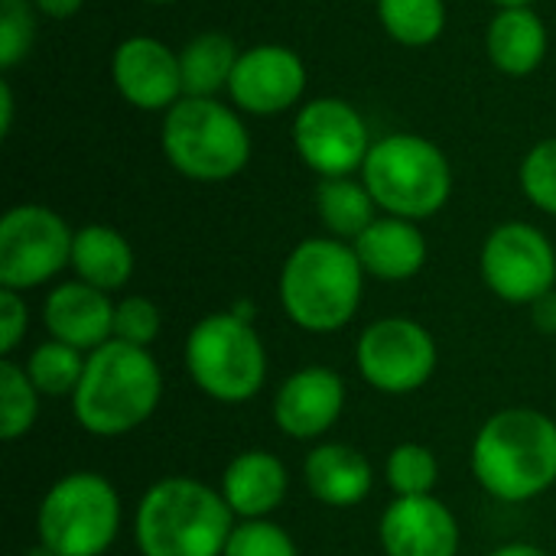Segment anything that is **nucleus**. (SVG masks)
<instances>
[{
  "mask_svg": "<svg viewBox=\"0 0 556 556\" xmlns=\"http://www.w3.org/2000/svg\"><path fill=\"white\" fill-rule=\"evenodd\" d=\"M163 401V371L150 349L104 342L88 352L81 381L72 394L75 424L98 440H117L140 430Z\"/></svg>",
  "mask_w": 556,
  "mask_h": 556,
  "instance_id": "1",
  "label": "nucleus"
},
{
  "mask_svg": "<svg viewBox=\"0 0 556 556\" xmlns=\"http://www.w3.org/2000/svg\"><path fill=\"white\" fill-rule=\"evenodd\" d=\"M472 476L485 495L525 505L556 485V420L534 407L492 414L472 440Z\"/></svg>",
  "mask_w": 556,
  "mask_h": 556,
  "instance_id": "2",
  "label": "nucleus"
},
{
  "mask_svg": "<svg viewBox=\"0 0 556 556\" xmlns=\"http://www.w3.org/2000/svg\"><path fill=\"white\" fill-rule=\"evenodd\" d=\"M235 528L222 492L192 476L153 482L134 511L140 556H222Z\"/></svg>",
  "mask_w": 556,
  "mask_h": 556,
  "instance_id": "3",
  "label": "nucleus"
},
{
  "mask_svg": "<svg viewBox=\"0 0 556 556\" xmlns=\"http://www.w3.org/2000/svg\"><path fill=\"white\" fill-rule=\"evenodd\" d=\"M365 290V267L352 244L339 238L300 241L280 270V306L287 319L309 336H332L345 329Z\"/></svg>",
  "mask_w": 556,
  "mask_h": 556,
  "instance_id": "4",
  "label": "nucleus"
},
{
  "mask_svg": "<svg viewBox=\"0 0 556 556\" xmlns=\"http://www.w3.org/2000/svg\"><path fill=\"white\" fill-rule=\"evenodd\" d=\"M124 525L117 489L101 472H68L49 485L36 508L39 547L52 556H104Z\"/></svg>",
  "mask_w": 556,
  "mask_h": 556,
  "instance_id": "5",
  "label": "nucleus"
},
{
  "mask_svg": "<svg viewBox=\"0 0 556 556\" xmlns=\"http://www.w3.org/2000/svg\"><path fill=\"white\" fill-rule=\"evenodd\" d=\"M186 371L208 401L248 404L267 384L264 339L231 309L202 316L186 339Z\"/></svg>",
  "mask_w": 556,
  "mask_h": 556,
  "instance_id": "6",
  "label": "nucleus"
},
{
  "mask_svg": "<svg viewBox=\"0 0 556 556\" xmlns=\"http://www.w3.org/2000/svg\"><path fill=\"white\" fill-rule=\"evenodd\" d=\"M362 169L375 205L394 218H430L453 192V173L443 150L414 134H394L371 143Z\"/></svg>",
  "mask_w": 556,
  "mask_h": 556,
  "instance_id": "7",
  "label": "nucleus"
},
{
  "mask_svg": "<svg viewBox=\"0 0 556 556\" xmlns=\"http://www.w3.org/2000/svg\"><path fill=\"white\" fill-rule=\"evenodd\" d=\"M163 150L169 163L195 182H225L244 169L251 137L231 108L212 98H182L166 111Z\"/></svg>",
  "mask_w": 556,
  "mask_h": 556,
  "instance_id": "8",
  "label": "nucleus"
},
{
  "mask_svg": "<svg viewBox=\"0 0 556 556\" xmlns=\"http://www.w3.org/2000/svg\"><path fill=\"white\" fill-rule=\"evenodd\" d=\"M440 349L433 332L410 316H384L365 326L355 345V368L381 394H414L437 375Z\"/></svg>",
  "mask_w": 556,
  "mask_h": 556,
  "instance_id": "9",
  "label": "nucleus"
},
{
  "mask_svg": "<svg viewBox=\"0 0 556 556\" xmlns=\"http://www.w3.org/2000/svg\"><path fill=\"white\" fill-rule=\"evenodd\" d=\"M75 235L46 205H16L0 218V287L26 293L72 267Z\"/></svg>",
  "mask_w": 556,
  "mask_h": 556,
  "instance_id": "10",
  "label": "nucleus"
},
{
  "mask_svg": "<svg viewBox=\"0 0 556 556\" xmlns=\"http://www.w3.org/2000/svg\"><path fill=\"white\" fill-rule=\"evenodd\" d=\"M482 280L511 306H534L556 287V251L551 238L525 222L498 225L482 244Z\"/></svg>",
  "mask_w": 556,
  "mask_h": 556,
  "instance_id": "11",
  "label": "nucleus"
},
{
  "mask_svg": "<svg viewBox=\"0 0 556 556\" xmlns=\"http://www.w3.org/2000/svg\"><path fill=\"white\" fill-rule=\"evenodd\" d=\"M293 140L303 163L323 179L355 173L358 166H365V156L371 150L362 114L339 98L309 101L293 124Z\"/></svg>",
  "mask_w": 556,
  "mask_h": 556,
  "instance_id": "12",
  "label": "nucleus"
},
{
  "mask_svg": "<svg viewBox=\"0 0 556 556\" xmlns=\"http://www.w3.org/2000/svg\"><path fill=\"white\" fill-rule=\"evenodd\" d=\"M345 381L339 371L326 365H306L296 368L274 394L270 417L274 427L300 443L323 440L345 410Z\"/></svg>",
  "mask_w": 556,
  "mask_h": 556,
  "instance_id": "13",
  "label": "nucleus"
},
{
  "mask_svg": "<svg viewBox=\"0 0 556 556\" xmlns=\"http://www.w3.org/2000/svg\"><path fill=\"white\" fill-rule=\"evenodd\" d=\"M384 556H456L463 534L456 515L433 495L394 498L378 521Z\"/></svg>",
  "mask_w": 556,
  "mask_h": 556,
  "instance_id": "14",
  "label": "nucleus"
},
{
  "mask_svg": "<svg viewBox=\"0 0 556 556\" xmlns=\"http://www.w3.org/2000/svg\"><path fill=\"white\" fill-rule=\"evenodd\" d=\"M306 88V68L287 46H254L241 52L231 72V98L251 114H277L300 101Z\"/></svg>",
  "mask_w": 556,
  "mask_h": 556,
  "instance_id": "15",
  "label": "nucleus"
},
{
  "mask_svg": "<svg viewBox=\"0 0 556 556\" xmlns=\"http://www.w3.org/2000/svg\"><path fill=\"white\" fill-rule=\"evenodd\" d=\"M114 85L140 111H169L182 91L179 55L150 36L124 39L114 52Z\"/></svg>",
  "mask_w": 556,
  "mask_h": 556,
  "instance_id": "16",
  "label": "nucleus"
},
{
  "mask_svg": "<svg viewBox=\"0 0 556 556\" xmlns=\"http://www.w3.org/2000/svg\"><path fill=\"white\" fill-rule=\"evenodd\" d=\"M42 329L49 339L88 355L114 339V303L104 290L81 280L59 283L42 300Z\"/></svg>",
  "mask_w": 556,
  "mask_h": 556,
  "instance_id": "17",
  "label": "nucleus"
},
{
  "mask_svg": "<svg viewBox=\"0 0 556 556\" xmlns=\"http://www.w3.org/2000/svg\"><path fill=\"white\" fill-rule=\"evenodd\" d=\"M218 492L238 521H264L287 502L290 472L280 456L244 450L225 466Z\"/></svg>",
  "mask_w": 556,
  "mask_h": 556,
  "instance_id": "18",
  "label": "nucleus"
},
{
  "mask_svg": "<svg viewBox=\"0 0 556 556\" xmlns=\"http://www.w3.org/2000/svg\"><path fill=\"white\" fill-rule=\"evenodd\" d=\"M303 485L326 508H355L375 489V469L349 443H319L303 459Z\"/></svg>",
  "mask_w": 556,
  "mask_h": 556,
  "instance_id": "19",
  "label": "nucleus"
},
{
  "mask_svg": "<svg viewBox=\"0 0 556 556\" xmlns=\"http://www.w3.org/2000/svg\"><path fill=\"white\" fill-rule=\"evenodd\" d=\"M362 267L375 280L401 283L424 270L427 264V238L407 218H375L355 241H352Z\"/></svg>",
  "mask_w": 556,
  "mask_h": 556,
  "instance_id": "20",
  "label": "nucleus"
},
{
  "mask_svg": "<svg viewBox=\"0 0 556 556\" xmlns=\"http://www.w3.org/2000/svg\"><path fill=\"white\" fill-rule=\"evenodd\" d=\"M72 270L75 280L114 293L134 274V251L121 231L108 225H85L72 241Z\"/></svg>",
  "mask_w": 556,
  "mask_h": 556,
  "instance_id": "21",
  "label": "nucleus"
},
{
  "mask_svg": "<svg viewBox=\"0 0 556 556\" xmlns=\"http://www.w3.org/2000/svg\"><path fill=\"white\" fill-rule=\"evenodd\" d=\"M547 52V29L531 7H505L489 26V55L505 75H531Z\"/></svg>",
  "mask_w": 556,
  "mask_h": 556,
  "instance_id": "22",
  "label": "nucleus"
},
{
  "mask_svg": "<svg viewBox=\"0 0 556 556\" xmlns=\"http://www.w3.org/2000/svg\"><path fill=\"white\" fill-rule=\"evenodd\" d=\"M238 59L241 55L235 52V42L225 33L195 36L179 55L182 91L189 98H212L218 88L231 85V72H235Z\"/></svg>",
  "mask_w": 556,
  "mask_h": 556,
  "instance_id": "23",
  "label": "nucleus"
},
{
  "mask_svg": "<svg viewBox=\"0 0 556 556\" xmlns=\"http://www.w3.org/2000/svg\"><path fill=\"white\" fill-rule=\"evenodd\" d=\"M316 208L323 225L339 241H355L371 222H375V199L365 182H355L349 176L323 179L316 189Z\"/></svg>",
  "mask_w": 556,
  "mask_h": 556,
  "instance_id": "24",
  "label": "nucleus"
},
{
  "mask_svg": "<svg viewBox=\"0 0 556 556\" xmlns=\"http://www.w3.org/2000/svg\"><path fill=\"white\" fill-rule=\"evenodd\" d=\"M85 358H88L85 352H78L65 342L46 339L29 352L23 368L42 397H72L81 381Z\"/></svg>",
  "mask_w": 556,
  "mask_h": 556,
  "instance_id": "25",
  "label": "nucleus"
},
{
  "mask_svg": "<svg viewBox=\"0 0 556 556\" xmlns=\"http://www.w3.org/2000/svg\"><path fill=\"white\" fill-rule=\"evenodd\" d=\"M42 394L29 381L26 368L16 365L13 358L0 362V437L3 443L23 440L39 417Z\"/></svg>",
  "mask_w": 556,
  "mask_h": 556,
  "instance_id": "26",
  "label": "nucleus"
},
{
  "mask_svg": "<svg viewBox=\"0 0 556 556\" xmlns=\"http://www.w3.org/2000/svg\"><path fill=\"white\" fill-rule=\"evenodd\" d=\"M384 29L404 46H430L446 23L443 0H378Z\"/></svg>",
  "mask_w": 556,
  "mask_h": 556,
  "instance_id": "27",
  "label": "nucleus"
},
{
  "mask_svg": "<svg viewBox=\"0 0 556 556\" xmlns=\"http://www.w3.org/2000/svg\"><path fill=\"white\" fill-rule=\"evenodd\" d=\"M384 482L394 498H420L433 495L440 482V459L424 443H401L391 450L384 463Z\"/></svg>",
  "mask_w": 556,
  "mask_h": 556,
  "instance_id": "28",
  "label": "nucleus"
},
{
  "mask_svg": "<svg viewBox=\"0 0 556 556\" xmlns=\"http://www.w3.org/2000/svg\"><path fill=\"white\" fill-rule=\"evenodd\" d=\"M222 556H300V547L277 521L264 518V521H238Z\"/></svg>",
  "mask_w": 556,
  "mask_h": 556,
  "instance_id": "29",
  "label": "nucleus"
},
{
  "mask_svg": "<svg viewBox=\"0 0 556 556\" xmlns=\"http://www.w3.org/2000/svg\"><path fill=\"white\" fill-rule=\"evenodd\" d=\"M163 319L153 300L147 296H124L121 303H114V339L137 345V349H150L160 339Z\"/></svg>",
  "mask_w": 556,
  "mask_h": 556,
  "instance_id": "30",
  "label": "nucleus"
},
{
  "mask_svg": "<svg viewBox=\"0 0 556 556\" xmlns=\"http://www.w3.org/2000/svg\"><path fill=\"white\" fill-rule=\"evenodd\" d=\"M525 195L547 215H556V137L538 143L521 163Z\"/></svg>",
  "mask_w": 556,
  "mask_h": 556,
  "instance_id": "31",
  "label": "nucleus"
},
{
  "mask_svg": "<svg viewBox=\"0 0 556 556\" xmlns=\"http://www.w3.org/2000/svg\"><path fill=\"white\" fill-rule=\"evenodd\" d=\"M33 10L26 0H0V65L13 68L33 46Z\"/></svg>",
  "mask_w": 556,
  "mask_h": 556,
  "instance_id": "32",
  "label": "nucleus"
},
{
  "mask_svg": "<svg viewBox=\"0 0 556 556\" xmlns=\"http://www.w3.org/2000/svg\"><path fill=\"white\" fill-rule=\"evenodd\" d=\"M29 329V306L23 300V293L0 287V352L3 358H10L20 342L26 339Z\"/></svg>",
  "mask_w": 556,
  "mask_h": 556,
  "instance_id": "33",
  "label": "nucleus"
},
{
  "mask_svg": "<svg viewBox=\"0 0 556 556\" xmlns=\"http://www.w3.org/2000/svg\"><path fill=\"white\" fill-rule=\"evenodd\" d=\"M531 316H534L538 332L556 336V290H551L547 296H541V300L531 306Z\"/></svg>",
  "mask_w": 556,
  "mask_h": 556,
  "instance_id": "34",
  "label": "nucleus"
},
{
  "mask_svg": "<svg viewBox=\"0 0 556 556\" xmlns=\"http://www.w3.org/2000/svg\"><path fill=\"white\" fill-rule=\"evenodd\" d=\"M46 16H55V20H65V16H72L78 7H81V0H33Z\"/></svg>",
  "mask_w": 556,
  "mask_h": 556,
  "instance_id": "35",
  "label": "nucleus"
},
{
  "mask_svg": "<svg viewBox=\"0 0 556 556\" xmlns=\"http://www.w3.org/2000/svg\"><path fill=\"white\" fill-rule=\"evenodd\" d=\"M489 556H551L544 547L528 544V541H515V544H502L498 551H492Z\"/></svg>",
  "mask_w": 556,
  "mask_h": 556,
  "instance_id": "36",
  "label": "nucleus"
},
{
  "mask_svg": "<svg viewBox=\"0 0 556 556\" xmlns=\"http://www.w3.org/2000/svg\"><path fill=\"white\" fill-rule=\"evenodd\" d=\"M10 124H13V94H10V85L0 81V134L3 137L10 134Z\"/></svg>",
  "mask_w": 556,
  "mask_h": 556,
  "instance_id": "37",
  "label": "nucleus"
},
{
  "mask_svg": "<svg viewBox=\"0 0 556 556\" xmlns=\"http://www.w3.org/2000/svg\"><path fill=\"white\" fill-rule=\"evenodd\" d=\"M492 3H502V7H528L531 0H492Z\"/></svg>",
  "mask_w": 556,
  "mask_h": 556,
  "instance_id": "38",
  "label": "nucleus"
},
{
  "mask_svg": "<svg viewBox=\"0 0 556 556\" xmlns=\"http://www.w3.org/2000/svg\"><path fill=\"white\" fill-rule=\"evenodd\" d=\"M26 556H52V554H49V551H46V547H36V551H33V554H26Z\"/></svg>",
  "mask_w": 556,
  "mask_h": 556,
  "instance_id": "39",
  "label": "nucleus"
},
{
  "mask_svg": "<svg viewBox=\"0 0 556 556\" xmlns=\"http://www.w3.org/2000/svg\"><path fill=\"white\" fill-rule=\"evenodd\" d=\"M150 3H173V0H150Z\"/></svg>",
  "mask_w": 556,
  "mask_h": 556,
  "instance_id": "40",
  "label": "nucleus"
}]
</instances>
